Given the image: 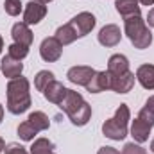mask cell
I'll return each mask as SVG.
<instances>
[{
  "mask_svg": "<svg viewBox=\"0 0 154 154\" xmlns=\"http://www.w3.org/2000/svg\"><path fill=\"white\" fill-rule=\"evenodd\" d=\"M52 81H54V74H52V72H48V70H41V72H38L36 77H34V86H36L38 91L43 93L45 88H47Z\"/></svg>",
  "mask_w": 154,
  "mask_h": 154,
  "instance_id": "24",
  "label": "cell"
},
{
  "mask_svg": "<svg viewBox=\"0 0 154 154\" xmlns=\"http://www.w3.org/2000/svg\"><path fill=\"white\" fill-rule=\"evenodd\" d=\"M4 7H5V13H7L9 16H18V14L22 13V4H20V0H5Z\"/></svg>",
  "mask_w": 154,
  "mask_h": 154,
  "instance_id": "26",
  "label": "cell"
},
{
  "mask_svg": "<svg viewBox=\"0 0 154 154\" xmlns=\"http://www.w3.org/2000/svg\"><path fill=\"white\" fill-rule=\"evenodd\" d=\"M36 134H38V129H36L29 120H25V122H22V124L18 125V136H20L23 142H34Z\"/></svg>",
  "mask_w": 154,
  "mask_h": 154,
  "instance_id": "23",
  "label": "cell"
},
{
  "mask_svg": "<svg viewBox=\"0 0 154 154\" xmlns=\"http://www.w3.org/2000/svg\"><path fill=\"white\" fill-rule=\"evenodd\" d=\"M84 88H86L90 93H100V91L109 90V74H108V70L95 72L93 77L88 81V84H86Z\"/></svg>",
  "mask_w": 154,
  "mask_h": 154,
  "instance_id": "12",
  "label": "cell"
},
{
  "mask_svg": "<svg viewBox=\"0 0 154 154\" xmlns=\"http://www.w3.org/2000/svg\"><path fill=\"white\" fill-rule=\"evenodd\" d=\"M2 48H4V39H2V36H0V54H2Z\"/></svg>",
  "mask_w": 154,
  "mask_h": 154,
  "instance_id": "34",
  "label": "cell"
},
{
  "mask_svg": "<svg viewBox=\"0 0 154 154\" xmlns=\"http://www.w3.org/2000/svg\"><path fill=\"white\" fill-rule=\"evenodd\" d=\"M66 90L68 88H65L63 86V82H59V81H52L47 88H45V91H43V97L48 100V102H52V104H61V100L65 99V95H66Z\"/></svg>",
  "mask_w": 154,
  "mask_h": 154,
  "instance_id": "13",
  "label": "cell"
},
{
  "mask_svg": "<svg viewBox=\"0 0 154 154\" xmlns=\"http://www.w3.org/2000/svg\"><path fill=\"white\" fill-rule=\"evenodd\" d=\"M120 154H147V151H145L140 143L131 142V143H125V145H124V149H122Z\"/></svg>",
  "mask_w": 154,
  "mask_h": 154,
  "instance_id": "27",
  "label": "cell"
},
{
  "mask_svg": "<svg viewBox=\"0 0 154 154\" xmlns=\"http://www.w3.org/2000/svg\"><path fill=\"white\" fill-rule=\"evenodd\" d=\"M145 23L149 25V27H154V5L149 9V13H147V18H145Z\"/></svg>",
  "mask_w": 154,
  "mask_h": 154,
  "instance_id": "30",
  "label": "cell"
},
{
  "mask_svg": "<svg viewBox=\"0 0 154 154\" xmlns=\"http://www.w3.org/2000/svg\"><path fill=\"white\" fill-rule=\"evenodd\" d=\"M134 75L145 90H154V65H140Z\"/></svg>",
  "mask_w": 154,
  "mask_h": 154,
  "instance_id": "15",
  "label": "cell"
},
{
  "mask_svg": "<svg viewBox=\"0 0 154 154\" xmlns=\"http://www.w3.org/2000/svg\"><path fill=\"white\" fill-rule=\"evenodd\" d=\"M31 154H56L54 143L48 138H36L31 145Z\"/></svg>",
  "mask_w": 154,
  "mask_h": 154,
  "instance_id": "21",
  "label": "cell"
},
{
  "mask_svg": "<svg viewBox=\"0 0 154 154\" xmlns=\"http://www.w3.org/2000/svg\"><path fill=\"white\" fill-rule=\"evenodd\" d=\"M151 151H152V152H154V140H152V142H151Z\"/></svg>",
  "mask_w": 154,
  "mask_h": 154,
  "instance_id": "36",
  "label": "cell"
},
{
  "mask_svg": "<svg viewBox=\"0 0 154 154\" xmlns=\"http://www.w3.org/2000/svg\"><path fill=\"white\" fill-rule=\"evenodd\" d=\"M2 120H4V106L0 104V124H2Z\"/></svg>",
  "mask_w": 154,
  "mask_h": 154,
  "instance_id": "33",
  "label": "cell"
},
{
  "mask_svg": "<svg viewBox=\"0 0 154 154\" xmlns=\"http://www.w3.org/2000/svg\"><path fill=\"white\" fill-rule=\"evenodd\" d=\"M84 102V99H82V95L79 93V91H74V90H66V95H65V99L61 100V104H59V108L66 113V115H70L74 109H77L81 104Z\"/></svg>",
  "mask_w": 154,
  "mask_h": 154,
  "instance_id": "17",
  "label": "cell"
},
{
  "mask_svg": "<svg viewBox=\"0 0 154 154\" xmlns=\"http://www.w3.org/2000/svg\"><path fill=\"white\" fill-rule=\"evenodd\" d=\"M122 39V31L115 23H108L99 31V43L102 47H116Z\"/></svg>",
  "mask_w": 154,
  "mask_h": 154,
  "instance_id": "8",
  "label": "cell"
},
{
  "mask_svg": "<svg viewBox=\"0 0 154 154\" xmlns=\"http://www.w3.org/2000/svg\"><path fill=\"white\" fill-rule=\"evenodd\" d=\"M38 2H41V4H48V2H52V0H38Z\"/></svg>",
  "mask_w": 154,
  "mask_h": 154,
  "instance_id": "35",
  "label": "cell"
},
{
  "mask_svg": "<svg viewBox=\"0 0 154 154\" xmlns=\"http://www.w3.org/2000/svg\"><path fill=\"white\" fill-rule=\"evenodd\" d=\"M124 32L129 38V41L134 45V48L143 50V48H149V45L152 43V32L149 31L142 14L124 18Z\"/></svg>",
  "mask_w": 154,
  "mask_h": 154,
  "instance_id": "2",
  "label": "cell"
},
{
  "mask_svg": "<svg viewBox=\"0 0 154 154\" xmlns=\"http://www.w3.org/2000/svg\"><path fill=\"white\" fill-rule=\"evenodd\" d=\"M11 36L14 39V43H20V45H25V47H31L32 45V31L31 27L25 23V22H16L11 29Z\"/></svg>",
  "mask_w": 154,
  "mask_h": 154,
  "instance_id": "10",
  "label": "cell"
},
{
  "mask_svg": "<svg viewBox=\"0 0 154 154\" xmlns=\"http://www.w3.org/2000/svg\"><path fill=\"white\" fill-rule=\"evenodd\" d=\"M61 54H63V45L57 41L56 36L45 38L41 41V45H39V56H41L43 61H47V63H56V61H59Z\"/></svg>",
  "mask_w": 154,
  "mask_h": 154,
  "instance_id": "4",
  "label": "cell"
},
{
  "mask_svg": "<svg viewBox=\"0 0 154 154\" xmlns=\"http://www.w3.org/2000/svg\"><path fill=\"white\" fill-rule=\"evenodd\" d=\"M129 70V59L124 54H113L108 59V74H124Z\"/></svg>",
  "mask_w": 154,
  "mask_h": 154,
  "instance_id": "19",
  "label": "cell"
},
{
  "mask_svg": "<svg viewBox=\"0 0 154 154\" xmlns=\"http://www.w3.org/2000/svg\"><path fill=\"white\" fill-rule=\"evenodd\" d=\"M36 129H38V133L39 131H47L48 127H50V120H48V116L45 115L43 111H32L31 115H29V118H27Z\"/></svg>",
  "mask_w": 154,
  "mask_h": 154,
  "instance_id": "22",
  "label": "cell"
},
{
  "mask_svg": "<svg viewBox=\"0 0 154 154\" xmlns=\"http://www.w3.org/2000/svg\"><path fill=\"white\" fill-rule=\"evenodd\" d=\"M129 120H131V111H129V106L127 104H120L116 108L115 115L111 116L109 120H106L102 124V133L106 138L109 140H124L127 136V131H129Z\"/></svg>",
  "mask_w": 154,
  "mask_h": 154,
  "instance_id": "3",
  "label": "cell"
},
{
  "mask_svg": "<svg viewBox=\"0 0 154 154\" xmlns=\"http://www.w3.org/2000/svg\"><path fill=\"white\" fill-rule=\"evenodd\" d=\"M140 5H154V0H138Z\"/></svg>",
  "mask_w": 154,
  "mask_h": 154,
  "instance_id": "31",
  "label": "cell"
},
{
  "mask_svg": "<svg viewBox=\"0 0 154 154\" xmlns=\"http://www.w3.org/2000/svg\"><path fill=\"white\" fill-rule=\"evenodd\" d=\"M134 81H136V75L131 70L124 74H109V90H113L116 93H127L133 90Z\"/></svg>",
  "mask_w": 154,
  "mask_h": 154,
  "instance_id": "6",
  "label": "cell"
},
{
  "mask_svg": "<svg viewBox=\"0 0 154 154\" xmlns=\"http://www.w3.org/2000/svg\"><path fill=\"white\" fill-rule=\"evenodd\" d=\"M97 154H120V152L116 151L115 147H109V145H106V147H100Z\"/></svg>",
  "mask_w": 154,
  "mask_h": 154,
  "instance_id": "29",
  "label": "cell"
},
{
  "mask_svg": "<svg viewBox=\"0 0 154 154\" xmlns=\"http://www.w3.org/2000/svg\"><path fill=\"white\" fill-rule=\"evenodd\" d=\"M0 70H2V74L7 77V79H14V77L22 75V72H23V63H22L20 59L11 57V56L7 54V56H4L2 61H0Z\"/></svg>",
  "mask_w": 154,
  "mask_h": 154,
  "instance_id": "11",
  "label": "cell"
},
{
  "mask_svg": "<svg viewBox=\"0 0 154 154\" xmlns=\"http://www.w3.org/2000/svg\"><path fill=\"white\" fill-rule=\"evenodd\" d=\"M57 41L65 47V45H70V43H74L77 39V34L75 31L72 29V25L70 23H65V25H61V27H57V31H56V34H54Z\"/></svg>",
  "mask_w": 154,
  "mask_h": 154,
  "instance_id": "20",
  "label": "cell"
},
{
  "mask_svg": "<svg viewBox=\"0 0 154 154\" xmlns=\"http://www.w3.org/2000/svg\"><path fill=\"white\" fill-rule=\"evenodd\" d=\"M151 125L149 124H145L142 118H134L133 120V125H131V136L134 138V142L136 143H143V142H147L149 140V134H151Z\"/></svg>",
  "mask_w": 154,
  "mask_h": 154,
  "instance_id": "14",
  "label": "cell"
},
{
  "mask_svg": "<svg viewBox=\"0 0 154 154\" xmlns=\"http://www.w3.org/2000/svg\"><path fill=\"white\" fill-rule=\"evenodd\" d=\"M4 149H5V142H4V138L0 136V152H2Z\"/></svg>",
  "mask_w": 154,
  "mask_h": 154,
  "instance_id": "32",
  "label": "cell"
},
{
  "mask_svg": "<svg viewBox=\"0 0 154 154\" xmlns=\"http://www.w3.org/2000/svg\"><path fill=\"white\" fill-rule=\"evenodd\" d=\"M68 23H70V25H72V29L75 31L77 38H82V36H86V34H90V32L93 31V27H95L97 20H95V16H93L91 13L82 11V13L75 14Z\"/></svg>",
  "mask_w": 154,
  "mask_h": 154,
  "instance_id": "5",
  "label": "cell"
},
{
  "mask_svg": "<svg viewBox=\"0 0 154 154\" xmlns=\"http://www.w3.org/2000/svg\"><path fill=\"white\" fill-rule=\"evenodd\" d=\"M47 14V5L41 4L38 0H31L29 4H25V9H23V22L27 25H36L39 23Z\"/></svg>",
  "mask_w": 154,
  "mask_h": 154,
  "instance_id": "7",
  "label": "cell"
},
{
  "mask_svg": "<svg viewBox=\"0 0 154 154\" xmlns=\"http://www.w3.org/2000/svg\"><path fill=\"white\" fill-rule=\"evenodd\" d=\"M5 93H7V109L13 115L25 113L31 108V104H32L31 82H29L27 77L20 75V77H14V79H9Z\"/></svg>",
  "mask_w": 154,
  "mask_h": 154,
  "instance_id": "1",
  "label": "cell"
},
{
  "mask_svg": "<svg viewBox=\"0 0 154 154\" xmlns=\"http://www.w3.org/2000/svg\"><path fill=\"white\" fill-rule=\"evenodd\" d=\"M7 54H9L11 57H14V59H20V61H22V59L27 57V54H29V47L20 45V43H13V45H9Z\"/></svg>",
  "mask_w": 154,
  "mask_h": 154,
  "instance_id": "25",
  "label": "cell"
},
{
  "mask_svg": "<svg viewBox=\"0 0 154 154\" xmlns=\"http://www.w3.org/2000/svg\"><path fill=\"white\" fill-rule=\"evenodd\" d=\"M95 70L91 66H84V65H79V66H72L68 72H66V77L72 84H77V86H86L88 81L93 77Z\"/></svg>",
  "mask_w": 154,
  "mask_h": 154,
  "instance_id": "9",
  "label": "cell"
},
{
  "mask_svg": "<svg viewBox=\"0 0 154 154\" xmlns=\"http://www.w3.org/2000/svg\"><path fill=\"white\" fill-rule=\"evenodd\" d=\"M115 9H116L118 14H122V18L134 16V14H142L140 13L138 0H115Z\"/></svg>",
  "mask_w": 154,
  "mask_h": 154,
  "instance_id": "18",
  "label": "cell"
},
{
  "mask_svg": "<svg viewBox=\"0 0 154 154\" xmlns=\"http://www.w3.org/2000/svg\"><path fill=\"white\" fill-rule=\"evenodd\" d=\"M68 118L72 120V124H74V125H79V127L86 125V124L90 122V118H91V106L84 100L77 109H74V111L68 115Z\"/></svg>",
  "mask_w": 154,
  "mask_h": 154,
  "instance_id": "16",
  "label": "cell"
},
{
  "mask_svg": "<svg viewBox=\"0 0 154 154\" xmlns=\"http://www.w3.org/2000/svg\"><path fill=\"white\" fill-rule=\"evenodd\" d=\"M4 154H29L27 149L20 143H7L5 149H4Z\"/></svg>",
  "mask_w": 154,
  "mask_h": 154,
  "instance_id": "28",
  "label": "cell"
}]
</instances>
